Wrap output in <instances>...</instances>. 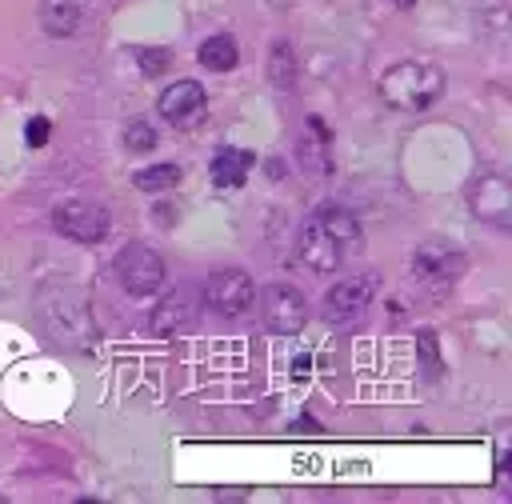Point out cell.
<instances>
[{"instance_id":"1","label":"cell","mask_w":512,"mask_h":504,"mask_svg":"<svg viewBox=\"0 0 512 504\" xmlns=\"http://www.w3.org/2000/svg\"><path fill=\"white\" fill-rule=\"evenodd\" d=\"M356 248H360V220L340 204L316 208L296 232V256L312 272H336Z\"/></svg>"},{"instance_id":"2","label":"cell","mask_w":512,"mask_h":504,"mask_svg":"<svg viewBox=\"0 0 512 504\" xmlns=\"http://www.w3.org/2000/svg\"><path fill=\"white\" fill-rule=\"evenodd\" d=\"M40 320L60 348L88 352L96 344V320L88 296L80 288H44L40 292Z\"/></svg>"},{"instance_id":"3","label":"cell","mask_w":512,"mask_h":504,"mask_svg":"<svg viewBox=\"0 0 512 504\" xmlns=\"http://www.w3.org/2000/svg\"><path fill=\"white\" fill-rule=\"evenodd\" d=\"M444 92V72L432 60H400L380 76V96L400 112H428Z\"/></svg>"},{"instance_id":"4","label":"cell","mask_w":512,"mask_h":504,"mask_svg":"<svg viewBox=\"0 0 512 504\" xmlns=\"http://www.w3.org/2000/svg\"><path fill=\"white\" fill-rule=\"evenodd\" d=\"M116 280H120V288L128 296H156L164 288V280H168V264H164V256L156 248L132 240V244H124L116 252Z\"/></svg>"},{"instance_id":"5","label":"cell","mask_w":512,"mask_h":504,"mask_svg":"<svg viewBox=\"0 0 512 504\" xmlns=\"http://www.w3.org/2000/svg\"><path fill=\"white\" fill-rule=\"evenodd\" d=\"M204 304H208L216 316H224V320H240V316H248L252 304H256V284H252V276L240 272V268H216V272H208V280H204Z\"/></svg>"},{"instance_id":"6","label":"cell","mask_w":512,"mask_h":504,"mask_svg":"<svg viewBox=\"0 0 512 504\" xmlns=\"http://www.w3.org/2000/svg\"><path fill=\"white\" fill-rule=\"evenodd\" d=\"M260 320L272 336H296L308 324V300L296 284H268L260 288Z\"/></svg>"},{"instance_id":"7","label":"cell","mask_w":512,"mask_h":504,"mask_svg":"<svg viewBox=\"0 0 512 504\" xmlns=\"http://www.w3.org/2000/svg\"><path fill=\"white\" fill-rule=\"evenodd\" d=\"M52 228L60 236L76 240V244H100L108 236V228H112V216L96 200H64L52 212Z\"/></svg>"},{"instance_id":"8","label":"cell","mask_w":512,"mask_h":504,"mask_svg":"<svg viewBox=\"0 0 512 504\" xmlns=\"http://www.w3.org/2000/svg\"><path fill=\"white\" fill-rule=\"evenodd\" d=\"M464 268H468V256L456 244L440 240V236L420 240L416 252H412V276L424 280V284H452V280L464 276Z\"/></svg>"},{"instance_id":"9","label":"cell","mask_w":512,"mask_h":504,"mask_svg":"<svg viewBox=\"0 0 512 504\" xmlns=\"http://www.w3.org/2000/svg\"><path fill=\"white\" fill-rule=\"evenodd\" d=\"M376 300V280L372 276H352V280H340L324 292V316L332 324H356Z\"/></svg>"},{"instance_id":"10","label":"cell","mask_w":512,"mask_h":504,"mask_svg":"<svg viewBox=\"0 0 512 504\" xmlns=\"http://www.w3.org/2000/svg\"><path fill=\"white\" fill-rule=\"evenodd\" d=\"M156 108H160V116L172 128H196L204 120V112H208V92L196 80H176V84H168L160 92V104Z\"/></svg>"},{"instance_id":"11","label":"cell","mask_w":512,"mask_h":504,"mask_svg":"<svg viewBox=\"0 0 512 504\" xmlns=\"http://www.w3.org/2000/svg\"><path fill=\"white\" fill-rule=\"evenodd\" d=\"M472 212L484 220V224H496V228H508L512 224V188L504 176L488 172L472 184Z\"/></svg>"},{"instance_id":"12","label":"cell","mask_w":512,"mask_h":504,"mask_svg":"<svg viewBox=\"0 0 512 504\" xmlns=\"http://www.w3.org/2000/svg\"><path fill=\"white\" fill-rule=\"evenodd\" d=\"M200 316V304H196V292L192 288H172L156 308H152V332L156 336H180L196 324Z\"/></svg>"},{"instance_id":"13","label":"cell","mask_w":512,"mask_h":504,"mask_svg":"<svg viewBox=\"0 0 512 504\" xmlns=\"http://www.w3.org/2000/svg\"><path fill=\"white\" fill-rule=\"evenodd\" d=\"M296 156H300V164H304L308 176H328L332 172V160H328V128L316 116L308 120V128H304V136L296 144Z\"/></svg>"},{"instance_id":"14","label":"cell","mask_w":512,"mask_h":504,"mask_svg":"<svg viewBox=\"0 0 512 504\" xmlns=\"http://www.w3.org/2000/svg\"><path fill=\"white\" fill-rule=\"evenodd\" d=\"M252 164H256V156H252L248 148H220V152L212 156V184H220V188H240V184L248 180Z\"/></svg>"},{"instance_id":"15","label":"cell","mask_w":512,"mask_h":504,"mask_svg":"<svg viewBox=\"0 0 512 504\" xmlns=\"http://www.w3.org/2000/svg\"><path fill=\"white\" fill-rule=\"evenodd\" d=\"M80 24V4L76 0H44L40 4V28L60 40V36H72Z\"/></svg>"},{"instance_id":"16","label":"cell","mask_w":512,"mask_h":504,"mask_svg":"<svg viewBox=\"0 0 512 504\" xmlns=\"http://www.w3.org/2000/svg\"><path fill=\"white\" fill-rule=\"evenodd\" d=\"M200 64L208 68V72H232L236 68V60H240V48H236V40L228 36V32H216V36H208L204 44H200Z\"/></svg>"},{"instance_id":"17","label":"cell","mask_w":512,"mask_h":504,"mask_svg":"<svg viewBox=\"0 0 512 504\" xmlns=\"http://www.w3.org/2000/svg\"><path fill=\"white\" fill-rule=\"evenodd\" d=\"M268 80L280 92H288L296 84V52H292L288 40H272V48H268Z\"/></svg>"},{"instance_id":"18","label":"cell","mask_w":512,"mask_h":504,"mask_svg":"<svg viewBox=\"0 0 512 504\" xmlns=\"http://www.w3.org/2000/svg\"><path fill=\"white\" fill-rule=\"evenodd\" d=\"M176 180H180V168H176V164H148V168L132 172V184H136L140 192H164V188H172Z\"/></svg>"},{"instance_id":"19","label":"cell","mask_w":512,"mask_h":504,"mask_svg":"<svg viewBox=\"0 0 512 504\" xmlns=\"http://www.w3.org/2000/svg\"><path fill=\"white\" fill-rule=\"evenodd\" d=\"M124 144H128V152H152L156 148V128L148 120H128L124 124Z\"/></svg>"},{"instance_id":"20","label":"cell","mask_w":512,"mask_h":504,"mask_svg":"<svg viewBox=\"0 0 512 504\" xmlns=\"http://www.w3.org/2000/svg\"><path fill=\"white\" fill-rule=\"evenodd\" d=\"M136 60H140V72H144V76H160V72H168L172 52H168V48H140Z\"/></svg>"},{"instance_id":"21","label":"cell","mask_w":512,"mask_h":504,"mask_svg":"<svg viewBox=\"0 0 512 504\" xmlns=\"http://www.w3.org/2000/svg\"><path fill=\"white\" fill-rule=\"evenodd\" d=\"M48 132H52L48 116H32V120H28V128H24V136H28V144H32V148H44V144H48Z\"/></svg>"},{"instance_id":"22","label":"cell","mask_w":512,"mask_h":504,"mask_svg":"<svg viewBox=\"0 0 512 504\" xmlns=\"http://www.w3.org/2000/svg\"><path fill=\"white\" fill-rule=\"evenodd\" d=\"M304 376H308V356L296 360V380H304Z\"/></svg>"},{"instance_id":"23","label":"cell","mask_w":512,"mask_h":504,"mask_svg":"<svg viewBox=\"0 0 512 504\" xmlns=\"http://www.w3.org/2000/svg\"><path fill=\"white\" fill-rule=\"evenodd\" d=\"M396 4H404V8H408V4H412V0H396Z\"/></svg>"}]
</instances>
